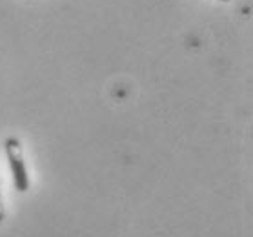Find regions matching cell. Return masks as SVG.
<instances>
[{"label":"cell","instance_id":"6da1fadb","mask_svg":"<svg viewBox=\"0 0 253 237\" xmlns=\"http://www.w3.org/2000/svg\"><path fill=\"white\" fill-rule=\"evenodd\" d=\"M6 155L9 161V168L13 174V183L18 191L29 190V175L26 170V162L22 157V146L17 137H7L6 139Z\"/></svg>","mask_w":253,"mask_h":237},{"label":"cell","instance_id":"7a4b0ae2","mask_svg":"<svg viewBox=\"0 0 253 237\" xmlns=\"http://www.w3.org/2000/svg\"><path fill=\"white\" fill-rule=\"evenodd\" d=\"M4 221V204H2V197H0V223Z\"/></svg>","mask_w":253,"mask_h":237},{"label":"cell","instance_id":"3957f363","mask_svg":"<svg viewBox=\"0 0 253 237\" xmlns=\"http://www.w3.org/2000/svg\"><path fill=\"white\" fill-rule=\"evenodd\" d=\"M220 2H230V0H220Z\"/></svg>","mask_w":253,"mask_h":237}]
</instances>
